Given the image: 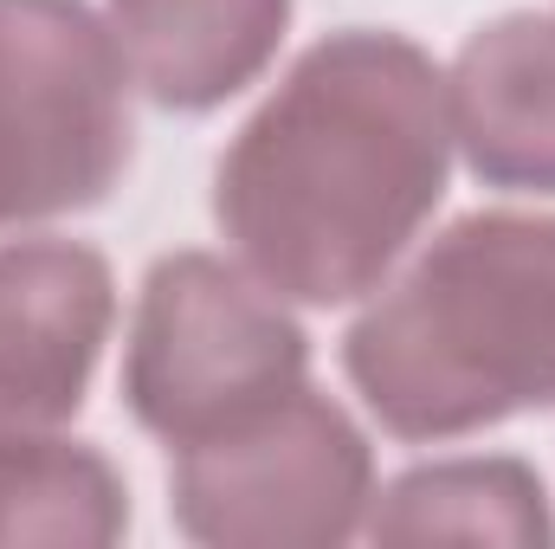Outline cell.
<instances>
[{
    "instance_id": "1",
    "label": "cell",
    "mask_w": 555,
    "mask_h": 549,
    "mask_svg": "<svg viewBox=\"0 0 555 549\" xmlns=\"http://www.w3.org/2000/svg\"><path fill=\"white\" fill-rule=\"evenodd\" d=\"M452 168L439 65L401 33L317 39L220 155L214 220L259 284L349 304L433 220Z\"/></svg>"
},
{
    "instance_id": "2",
    "label": "cell",
    "mask_w": 555,
    "mask_h": 549,
    "mask_svg": "<svg viewBox=\"0 0 555 549\" xmlns=\"http://www.w3.org/2000/svg\"><path fill=\"white\" fill-rule=\"evenodd\" d=\"M395 439H459L555 408V214H465L343 336Z\"/></svg>"
},
{
    "instance_id": "3",
    "label": "cell",
    "mask_w": 555,
    "mask_h": 549,
    "mask_svg": "<svg viewBox=\"0 0 555 549\" xmlns=\"http://www.w3.org/2000/svg\"><path fill=\"white\" fill-rule=\"evenodd\" d=\"M304 369L310 336L272 284H253L214 253H168L149 266L124 349V401L155 439L194 446L304 388Z\"/></svg>"
},
{
    "instance_id": "4",
    "label": "cell",
    "mask_w": 555,
    "mask_h": 549,
    "mask_svg": "<svg viewBox=\"0 0 555 549\" xmlns=\"http://www.w3.org/2000/svg\"><path fill=\"white\" fill-rule=\"evenodd\" d=\"M375 505L362 426L310 382L194 446H175L168 518L207 549H336Z\"/></svg>"
},
{
    "instance_id": "5",
    "label": "cell",
    "mask_w": 555,
    "mask_h": 549,
    "mask_svg": "<svg viewBox=\"0 0 555 549\" xmlns=\"http://www.w3.org/2000/svg\"><path fill=\"white\" fill-rule=\"evenodd\" d=\"M124 52L85 0H0V227L98 207L130 162Z\"/></svg>"
},
{
    "instance_id": "6",
    "label": "cell",
    "mask_w": 555,
    "mask_h": 549,
    "mask_svg": "<svg viewBox=\"0 0 555 549\" xmlns=\"http://www.w3.org/2000/svg\"><path fill=\"white\" fill-rule=\"evenodd\" d=\"M117 323L104 253L78 240L0 246V439L52 433L85 408Z\"/></svg>"
},
{
    "instance_id": "7",
    "label": "cell",
    "mask_w": 555,
    "mask_h": 549,
    "mask_svg": "<svg viewBox=\"0 0 555 549\" xmlns=\"http://www.w3.org/2000/svg\"><path fill=\"white\" fill-rule=\"evenodd\" d=\"M446 117L485 188L555 194V20L504 13L478 26L452 59Z\"/></svg>"
},
{
    "instance_id": "8",
    "label": "cell",
    "mask_w": 555,
    "mask_h": 549,
    "mask_svg": "<svg viewBox=\"0 0 555 549\" xmlns=\"http://www.w3.org/2000/svg\"><path fill=\"white\" fill-rule=\"evenodd\" d=\"M291 0H111V39L149 104L201 117L278 59Z\"/></svg>"
},
{
    "instance_id": "9",
    "label": "cell",
    "mask_w": 555,
    "mask_h": 549,
    "mask_svg": "<svg viewBox=\"0 0 555 549\" xmlns=\"http://www.w3.org/2000/svg\"><path fill=\"white\" fill-rule=\"evenodd\" d=\"M375 544H504L550 549L555 518L524 459H446L401 472L362 518Z\"/></svg>"
},
{
    "instance_id": "10",
    "label": "cell",
    "mask_w": 555,
    "mask_h": 549,
    "mask_svg": "<svg viewBox=\"0 0 555 549\" xmlns=\"http://www.w3.org/2000/svg\"><path fill=\"white\" fill-rule=\"evenodd\" d=\"M130 531V491L98 446L0 439V549H104Z\"/></svg>"
}]
</instances>
